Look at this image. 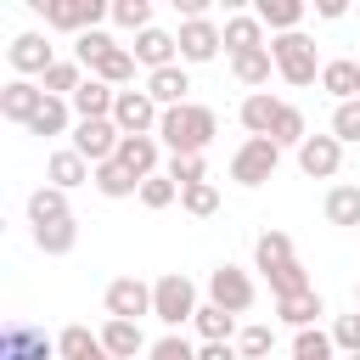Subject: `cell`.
Segmentation results:
<instances>
[{
	"label": "cell",
	"instance_id": "49",
	"mask_svg": "<svg viewBox=\"0 0 360 360\" xmlns=\"http://www.w3.org/2000/svg\"><path fill=\"white\" fill-rule=\"evenodd\" d=\"M197 360H242V354H236V343H202Z\"/></svg>",
	"mask_w": 360,
	"mask_h": 360
},
{
	"label": "cell",
	"instance_id": "39",
	"mask_svg": "<svg viewBox=\"0 0 360 360\" xmlns=\"http://www.w3.org/2000/svg\"><path fill=\"white\" fill-rule=\"evenodd\" d=\"M112 22L129 28V34H146L152 28V0H112Z\"/></svg>",
	"mask_w": 360,
	"mask_h": 360
},
{
	"label": "cell",
	"instance_id": "46",
	"mask_svg": "<svg viewBox=\"0 0 360 360\" xmlns=\"http://www.w3.org/2000/svg\"><path fill=\"white\" fill-rule=\"evenodd\" d=\"M332 135H338L343 146L360 141V101H338V107H332Z\"/></svg>",
	"mask_w": 360,
	"mask_h": 360
},
{
	"label": "cell",
	"instance_id": "43",
	"mask_svg": "<svg viewBox=\"0 0 360 360\" xmlns=\"http://www.w3.org/2000/svg\"><path fill=\"white\" fill-rule=\"evenodd\" d=\"M107 51H112V34H101V28H90V34L73 39V62H79V68H96Z\"/></svg>",
	"mask_w": 360,
	"mask_h": 360
},
{
	"label": "cell",
	"instance_id": "32",
	"mask_svg": "<svg viewBox=\"0 0 360 360\" xmlns=\"http://www.w3.org/2000/svg\"><path fill=\"white\" fill-rule=\"evenodd\" d=\"M253 264L270 276V270H281V264H292V236L287 231H259V242H253Z\"/></svg>",
	"mask_w": 360,
	"mask_h": 360
},
{
	"label": "cell",
	"instance_id": "27",
	"mask_svg": "<svg viewBox=\"0 0 360 360\" xmlns=\"http://www.w3.org/2000/svg\"><path fill=\"white\" fill-rule=\"evenodd\" d=\"M34 248H39V253H51V259H62V253H73V248H79V219L68 214V219H51V225H34Z\"/></svg>",
	"mask_w": 360,
	"mask_h": 360
},
{
	"label": "cell",
	"instance_id": "18",
	"mask_svg": "<svg viewBox=\"0 0 360 360\" xmlns=\"http://www.w3.org/2000/svg\"><path fill=\"white\" fill-rule=\"evenodd\" d=\"M90 163L73 152V146H62V152H51L45 158V186H56V191H73V186H90Z\"/></svg>",
	"mask_w": 360,
	"mask_h": 360
},
{
	"label": "cell",
	"instance_id": "26",
	"mask_svg": "<svg viewBox=\"0 0 360 360\" xmlns=\"http://www.w3.org/2000/svg\"><path fill=\"white\" fill-rule=\"evenodd\" d=\"M112 101H118V90H112V84L84 79V84L73 90V118H112Z\"/></svg>",
	"mask_w": 360,
	"mask_h": 360
},
{
	"label": "cell",
	"instance_id": "16",
	"mask_svg": "<svg viewBox=\"0 0 360 360\" xmlns=\"http://www.w3.org/2000/svg\"><path fill=\"white\" fill-rule=\"evenodd\" d=\"M135 62L146 68V73H158V68H174L180 62V39L169 34V28H146V34H135Z\"/></svg>",
	"mask_w": 360,
	"mask_h": 360
},
{
	"label": "cell",
	"instance_id": "9",
	"mask_svg": "<svg viewBox=\"0 0 360 360\" xmlns=\"http://www.w3.org/2000/svg\"><path fill=\"white\" fill-rule=\"evenodd\" d=\"M107 321H141V315H152V287L141 281V276H118V281H107Z\"/></svg>",
	"mask_w": 360,
	"mask_h": 360
},
{
	"label": "cell",
	"instance_id": "6",
	"mask_svg": "<svg viewBox=\"0 0 360 360\" xmlns=\"http://www.w3.org/2000/svg\"><path fill=\"white\" fill-rule=\"evenodd\" d=\"M118 141H124V135H118L112 118H79V124H73V152H79L90 169H96V163H112V158H118Z\"/></svg>",
	"mask_w": 360,
	"mask_h": 360
},
{
	"label": "cell",
	"instance_id": "40",
	"mask_svg": "<svg viewBox=\"0 0 360 360\" xmlns=\"http://www.w3.org/2000/svg\"><path fill=\"white\" fill-rule=\"evenodd\" d=\"M180 208H186L191 219H208V214H219V186H214V180H202V186L180 191Z\"/></svg>",
	"mask_w": 360,
	"mask_h": 360
},
{
	"label": "cell",
	"instance_id": "13",
	"mask_svg": "<svg viewBox=\"0 0 360 360\" xmlns=\"http://www.w3.org/2000/svg\"><path fill=\"white\" fill-rule=\"evenodd\" d=\"M118 163L135 180H152V174H163V141L158 135H124L118 141Z\"/></svg>",
	"mask_w": 360,
	"mask_h": 360
},
{
	"label": "cell",
	"instance_id": "28",
	"mask_svg": "<svg viewBox=\"0 0 360 360\" xmlns=\"http://www.w3.org/2000/svg\"><path fill=\"white\" fill-rule=\"evenodd\" d=\"M79 118H73V101H62V96H45L39 101V112H34V124H28V135H68Z\"/></svg>",
	"mask_w": 360,
	"mask_h": 360
},
{
	"label": "cell",
	"instance_id": "38",
	"mask_svg": "<svg viewBox=\"0 0 360 360\" xmlns=\"http://www.w3.org/2000/svg\"><path fill=\"white\" fill-rule=\"evenodd\" d=\"M79 84H84V68H79V62H56V68L39 79V90H45V96H62V101H73Z\"/></svg>",
	"mask_w": 360,
	"mask_h": 360
},
{
	"label": "cell",
	"instance_id": "30",
	"mask_svg": "<svg viewBox=\"0 0 360 360\" xmlns=\"http://www.w3.org/2000/svg\"><path fill=\"white\" fill-rule=\"evenodd\" d=\"M90 79H101V84H112V90H124L129 79H135V51L129 45H112L96 68H90Z\"/></svg>",
	"mask_w": 360,
	"mask_h": 360
},
{
	"label": "cell",
	"instance_id": "15",
	"mask_svg": "<svg viewBox=\"0 0 360 360\" xmlns=\"http://www.w3.org/2000/svg\"><path fill=\"white\" fill-rule=\"evenodd\" d=\"M39 101H45V90L34 84V79H6L0 84V118H11V124H34V112H39Z\"/></svg>",
	"mask_w": 360,
	"mask_h": 360
},
{
	"label": "cell",
	"instance_id": "11",
	"mask_svg": "<svg viewBox=\"0 0 360 360\" xmlns=\"http://www.w3.org/2000/svg\"><path fill=\"white\" fill-rule=\"evenodd\" d=\"M6 56H11V68H17V79H45L51 68H56V56H51V45H45V34H17L11 45H6Z\"/></svg>",
	"mask_w": 360,
	"mask_h": 360
},
{
	"label": "cell",
	"instance_id": "5",
	"mask_svg": "<svg viewBox=\"0 0 360 360\" xmlns=\"http://www.w3.org/2000/svg\"><path fill=\"white\" fill-rule=\"evenodd\" d=\"M34 11L45 17V28H62L73 39L101 28V17H112V6H101V0H34Z\"/></svg>",
	"mask_w": 360,
	"mask_h": 360
},
{
	"label": "cell",
	"instance_id": "29",
	"mask_svg": "<svg viewBox=\"0 0 360 360\" xmlns=\"http://www.w3.org/2000/svg\"><path fill=\"white\" fill-rule=\"evenodd\" d=\"M90 186H96L101 197H112V202H118V197H141V180H135V174H129V169H124L118 158H112V163H96Z\"/></svg>",
	"mask_w": 360,
	"mask_h": 360
},
{
	"label": "cell",
	"instance_id": "1",
	"mask_svg": "<svg viewBox=\"0 0 360 360\" xmlns=\"http://www.w3.org/2000/svg\"><path fill=\"white\" fill-rule=\"evenodd\" d=\"M214 129H219L214 107H197V101L169 107V112L158 118V141H163V152H169V158H202V152H208V141H214Z\"/></svg>",
	"mask_w": 360,
	"mask_h": 360
},
{
	"label": "cell",
	"instance_id": "17",
	"mask_svg": "<svg viewBox=\"0 0 360 360\" xmlns=\"http://www.w3.org/2000/svg\"><path fill=\"white\" fill-rule=\"evenodd\" d=\"M146 96H152L163 112H169V107H186V96H191V73H186V62L146 73Z\"/></svg>",
	"mask_w": 360,
	"mask_h": 360
},
{
	"label": "cell",
	"instance_id": "52",
	"mask_svg": "<svg viewBox=\"0 0 360 360\" xmlns=\"http://www.w3.org/2000/svg\"><path fill=\"white\" fill-rule=\"evenodd\" d=\"M343 360H360V354H343Z\"/></svg>",
	"mask_w": 360,
	"mask_h": 360
},
{
	"label": "cell",
	"instance_id": "37",
	"mask_svg": "<svg viewBox=\"0 0 360 360\" xmlns=\"http://www.w3.org/2000/svg\"><path fill=\"white\" fill-rule=\"evenodd\" d=\"M292 360H338V343L332 332L309 326V332H292Z\"/></svg>",
	"mask_w": 360,
	"mask_h": 360
},
{
	"label": "cell",
	"instance_id": "31",
	"mask_svg": "<svg viewBox=\"0 0 360 360\" xmlns=\"http://www.w3.org/2000/svg\"><path fill=\"white\" fill-rule=\"evenodd\" d=\"M231 73H236V84H248V90L270 84V73H276V56H270V45H264V51H242V56H231Z\"/></svg>",
	"mask_w": 360,
	"mask_h": 360
},
{
	"label": "cell",
	"instance_id": "22",
	"mask_svg": "<svg viewBox=\"0 0 360 360\" xmlns=\"http://www.w3.org/2000/svg\"><path fill=\"white\" fill-rule=\"evenodd\" d=\"M276 112H281V101H276L270 90H253V96H242V107H236V118H242L248 135H270V129H276Z\"/></svg>",
	"mask_w": 360,
	"mask_h": 360
},
{
	"label": "cell",
	"instance_id": "34",
	"mask_svg": "<svg viewBox=\"0 0 360 360\" xmlns=\"http://www.w3.org/2000/svg\"><path fill=\"white\" fill-rule=\"evenodd\" d=\"M73 208H68V191H56V186H39L34 197H28V225H51V219H68Z\"/></svg>",
	"mask_w": 360,
	"mask_h": 360
},
{
	"label": "cell",
	"instance_id": "20",
	"mask_svg": "<svg viewBox=\"0 0 360 360\" xmlns=\"http://www.w3.org/2000/svg\"><path fill=\"white\" fill-rule=\"evenodd\" d=\"M101 349H107V360H135V354H146L152 343H146L141 321H107V326H101Z\"/></svg>",
	"mask_w": 360,
	"mask_h": 360
},
{
	"label": "cell",
	"instance_id": "10",
	"mask_svg": "<svg viewBox=\"0 0 360 360\" xmlns=\"http://www.w3.org/2000/svg\"><path fill=\"white\" fill-rule=\"evenodd\" d=\"M174 39H180V62H214L225 45V28L214 17H191V22H180Z\"/></svg>",
	"mask_w": 360,
	"mask_h": 360
},
{
	"label": "cell",
	"instance_id": "41",
	"mask_svg": "<svg viewBox=\"0 0 360 360\" xmlns=\"http://www.w3.org/2000/svg\"><path fill=\"white\" fill-rule=\"evenodd\" d=\"M264 281H270V292H276V298H292V292H309V270H304L298 259H292V264H281V270H270Z\"/></svg>",
	"mask_w": 360,
	"mask_h": 360
},
{
	"label": "cell",
	"instance_id": "42",
	"mask_svg": "<svg viewBox=\"0 0 360 360\" xmlns=\"http://www.w3.org/2000/svg\"><path fill=\"white\" fill-rule=\"evenodd\" d=\"M270 349H276V326H242L236 332V354L242 360H264Z\"/></svg>",
	"mask_w": 360,
	"mask_h": 360
},
{
	"label": "cell",
	"instance_id": "24",
	"mask_svg": "<svg viewBox=\"0 0 360 360\" xmlns=\"http://www.w3.org/2000/svg\"><path fill=\"white\" fill-rule=\"evenodd\" d=\"M253 17L270 28V39H276V34H298V22H304V0H259Z\"/></svg>",
	"mask_w": 360,
	"mask_h": 360
},
{
	"label": "cell",
	"instance_id": "21",
	"mask_svg": "<svg viewBox=\"0 0 360 360\" xmlns=\"http://www.w3.org/2000/svg\"><path fill=\"white\" fill-rule=\"evenodd\" d=\"M321 90H326L332 101H360V62H354V56H332V62L321 68Z\"/></svg>",
	"mask_w": 360,
	"mask_h": 360
},
{
	"label": "cell",
	"instance_id": "7",
	"mask_svg": "<svg viewBox=\"0 0 360 360\" xmlns=\"http://www.w3.org/2000/svg\"><path fill=\"white\" fill-rule=\"evenodd\" d=\"M253 276L248 270H236V264H219V270H208V304H219V309H231V315H248L253 309Z\"/></svg>",
	"mask_w": 360,
	"mask_h": 360
},
{
	"label": "cell",
	"instance_id": "33",
	"mask_svg": "<svg viewBox=\"0 0 360 360\" xmlns=\"http://www.w3.org/2000/svg\"><path fill=\"white\" fill-rule=\"evenodd\" d=\"M326 225H360V186H349V180H338L332 191H326Z\"/></svg>",
	"mask_w": 360,
	"mask_h": 360
},
{
	"label": "cell",
	"instance_id": "35",
	"mask_svg": "<svg viewBox=\"0 0 360 360\" xmlns=\"http://www.w3.org/2000/svg\"><path fill=\"white\" fill-rule=\"evenodd\" d=\"M191 326H197V338H202V343H231V332H236V315H231V309H219V304H202Z\"/></svg>",
	"mask_w": 360,
	"mask_h": 360
},
{
	"label": "cell",
	"instance_id": "4",
	"mask_svg": "<svg viewBox=\"0 0 360 360\" xmlns=\"http://www.w3.org/2000/svg\"><path fill=\"white\" fill-rule=\"evenodd\" d=\"M276 169H281V146H276L270 135H248V141L231 152V180H236V186H248V191H253V186H264Z\"/></svg>",
	"mask_w": 360,
	"mask_h": 360
},
{
	"label": "cell",
	"instance_id": "36",
	"mask_svg": "<svg viewBox=\"0 0 360 360\" xmlns=\"http://www.w3.org/2000/svg\"><path fill=\"white\" fill-rule=\"evenodd\" d=\"M270 141H276V146H304V141H309V124H304V112H298L292 101H281V112H276V129H270Z\"/></svg>",
	"mask_w": 360,
	"mask_h": 360
},
{
	"label": "cell",
	"instance_id": "12",
	"mask_svg": "<svg viewBox=\"0 0 360 360\" xmlns=\"http://www.w3.org/2000/svg\"><path fill=\"white\" fill-rule=\"evenodd\" d=\"M51 354H56V338H45L39 326L11 321V326L0 332V360H51Z\"/></svg>",
	"mask_w": 360,
	"mask_h": 360
},
{
	"label": "cell",
	"instance_id": "3",
	"mask_svg": "<svg viewBox=\"0 0 360 360\" xmlns=\"http://www.w3.org/2000/svg\"><path fill=\"white\" fill-rule=\"evenodd\" d=\"M197 309H202V304H197V287H191L180 270H169V276L152 281V315H158L169 332H180L186 321H197Z\"/></svg>",
	"mask_w": 360,
	"mask_h": 360
},
{
	"label": "cell",
	"instance_id": "25",
	"mask_svg": "<svg viewBox=\"0 0 360 360\" xmlns=\"http://www.w3.org/2000/svg\"><path fill=\"white\" fill-rule=\"evenodd\" d=\"M225 51H231V56H242V51H264V22H259L253 11L225 17Z\"/></svg>",
	"mask_w": 360,
	"mask_h": 360
},
{
	"label": "cell",
	"instance_id": "8",
	"mask_svg": "<svg viewBox=\"0 0 360 360\" xmlns=\"http://www.w3.org/2000/svg\"><path fill=\"white\" fill-rule=\"evenodd\" d=\"M158 118H163V107L146 90H118V101H112L118 135H158Z\"/></svg>",
	"mask_w": 360,
	"mask_h": 360
},
{
	"label": "cell",
	"instance_id": "47",
	"mask_svg": "<svg viewBox=\"0 0 360 360\" xmlns=\"http://www.w3.org/2000/svg\"><path fill=\"white\" fill-rule=\"evenodd\" d=\"M332 343H338V354H360V309L332 321Z\"/></svg>",
	"mask_w": 360,
	"mask_h": 360
},
{
	"label": "cell",
	"instance_id": "23",
	"mask_svg": "<svg viewBox=\"0 0 360 360\" xmlns=\"http://www.w3.org/2000/svg\"><path fill=\"white\" fill-rule=\"evenodd\" d=\"M56 360H107L101 332H90V326H62V332H56Z\"/></svg>",
	"mask_w": 360,
	"mask_h": 360
},
{
	"label": "cell",
	"instance_id": "45",
	"mask_svg": "<svg viewBox=\"0 0 360 360\" xmlns=\"http://www.w3.org/2000/svg\"><path fill=\"white\" fill-rule=\"evenodd\" d=\"M174 197H180V186H174L169 174H152V180H141V208H152V214H158V208H169Z\"/></svg>",
	"mask_w": 360,
	"mask_h": 360
},
{
	"label": "cell",
	"instance_id": "19",
	"mask_svg": "<svg viewBox=\"0 0 360 360\" xmlns=\"http://www.w3.org/2000/svg\"><path fill=\"white\" fill-rule=\"evenodd\" d=\"M321 315H326V304H321V292H315V287H309V292H292V298H276V321H281V326H292V332L321 326Z\"/></svg>",
	"mask_w": 360,
	"mask_h": 360
},
{
	"label": "cell",
	"instance_id": "14",
	"mask_svg": "<svg viewBox=\"0 0 360 360\" xmlns=\"http://www.w3.org/2000/svg\"><path fill=\"white\" fill-rule=\"evenodd\" d=\"M298 169H304L309 180H332V174L343 169V141H338V135H309V141L298 146Z\"/></svg>",
	"mask_w": 360,
	"mask_h": 360
},
{
	"label": "cell",
	"instance_id": "53",
	"mask_svg": "<svg viewBox=\"0 0 360 360\" xmlns=\"http://www.w3.org/2000/svg\"><path fill=\"white\" fill-rule=\"evenodd\" d=\"M354 62H360V56H354Z\"/></svg>",
	"mask_w": 360,
	"mask_h": 360
},
{
	"label": "cell",
	"instance_id": "48",
	"mask_svg": "<svg viewBox=\"0 0 360 360\" xmlns=\"http://www.w3.org/2000/svg\"><path fill=\"white\" fill-rule=\"evenodd\" d=\"M146 360H197V349H191L180 332H169V338H158V343L146 349Z\"/></svg>",
	"mask_w": 360,
	"mask_h": 360
},
{
	"label": "cell",
	"instance_id": "51",
	"mask_svg": "<svg viewBox=\"0 0 360 360\" xmlns=\"http://www.w3.org/2000/svg\"><path fill=\"white\" fill-rule=\"evenodd\" d=\"M354 309H360V287H354Z\"/></svg>",
	"mask_w": 360,
	"mask_h": 360
},
{
	"label": "cell",
	"instance_id": "44",
	"mask_svg": "<svg viewBox=\"0 0 360 360\" xmlns=\"http://www.w3.org/2000/svg\"><path fill=\"white\" fill-rule=\"evenodd\" d=\"M163 174H169L180 191H191V186H202V180H208V163H202V158H169V163H163Z\"/></svg>",
	"mask_w": 360,
	"mask_h": 360
},
{
	"label": "cell",
	"instance_id": "2",
	"mask_svg": "<svg viewBox=\"0 0 360 360\" xmlns=\"http://www.w3.org/2000/svg\"><path fill=\"white\" fill-rule=\"evenodd\" d=\"M270 56H276V73H281L292 90L315 84V79H321V68H326V62L315 56V39H309L304 28H298V34H276V39H270Z\"/></svg>",
	"mask_w": 360,
	"mask_h": 360
},
{
	"label": "cell",
	"instance_id": "50",
	"mask_svg": "<svg viewBox=\"0 0 360 360\" xmlns=\"http://www.w3.org/2000/svg\"><path fill=\"white\" fill-rule=\"evenodd\" d=\"M343 11H349V6H343V0H315V17H326V22H338V17H343Z\"/></svg>",
	"mask_w": 360,
	"mask_h": 360
}]
</instances>
